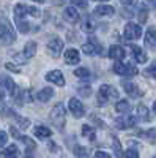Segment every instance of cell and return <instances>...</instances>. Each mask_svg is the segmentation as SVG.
<instances>
[{
	"label": "cell",
	"instance_id": "cell-1",
	"mask_svg": "<svg viewBox=\"0 0 156 158\" xmlns=\"http://www.w3.org/2000/svg\"><path fill=\"white\" fill-rule=\"evenodd\" d=\"M16 41V30L6 18L0 19V43L2 44H13Z\"/></svg>",
	"mask_w": 156,
	"mask_h": 158
},
{
	"label": "cell",
	"instance_id": "cell-2",
	"mask_svg": "<svg viewBox=\"0 0 156 158\" xmlns=\"http://www.w3.org/2000/svg\"><path fill=\"white\" fill-rule=\"evenodd\" d=\"M118 100V90L114 85L102 84L98 90V106H104L109 101H117Z\"/></svg>",
	"mask_w": 156,
	"mask_h": 158
},
{
	"label": "cell",
	"instance_id": "cell-3",
	"mask_svg": "<svg viewBox=\"0 0 156 158\" xmlns=\"http://www.w3.org/2000/svg\"><path fill=\"white\" fill-rule=\"evenodd\" d=\"M49 117H50L52 125H54L55 128H58V130H63V128H65V122H66V112H65V106H63L62 103L55 104V106L52 108Z\"/></svg>",
	"mask_w": 156,
	"mask_h": 158
},
{
	"label": "cell",
	"instance_id": "cell-4",
	"mask_svg": "<svg viewBox=\"0 0 156 158\" xmlns=\"http://www.w3.org/2000/svg\"><path fill=\"white\" fill-rule=\"evenodd\" d=\"M33 16V18H40V10H38L36 6H29L25 3H18L14 6V18H24V16Z\"/></svg>",
	"mask_w": 156,
	"mask_h": 158
},
{
	"label": "cell",
	"instance_id": "cell-5",
	"mask_svg": "<svg viewBox=\"0 0 156 158\" xmlns=\"http://www.w3.org/2000/svg\"><path fill=\"white\" fill-rule=\"evenodd\" d=\"M123 33H125V38L126 40H131V41H134V40H139L142 36V27L140 24H136V22H128L125 25L123 29Z\"/></svg>",
	"mask_w": 156,
	"mask_h": 158
},
{
	"label": "cell",
	"instance_id": "cell-6",
	"mask_svg": "<svg viewBox=\"0 0 156 158\" xmlns=\"http://www.w3.org/2000/svg\"><path fill=\"white\" fill-rule=\"evenodd\" d=\"M114 71L117 74H120V76H129V77L136 76L139 73L134 65H131V63H122V62H117L114 65Z\"/></svg>",
	"mask_w": 156,
	"mask_h": 158
},
{
	"label": "cell",
	"instance_id": "cell-7",
	"mask_svg": "<svg viewBox=\"0 0 156 158\" xmlns=\"http://www.w3.org/2000/svg\"><path fill=\"white\" fill-rule=\"evenodd\" d=\"M68 109L70 112L73 114V117L76 118H81L84 114H85V109H84V104L79 98H70L68 101Z\"/></svg>",
	"mask_w": 156,
	"mask_h": 158
},
{
	"label": "cell",
	"instance_id": "cell-8",
	"mask_svg": "<svg viewBox=\"0 0 156 158\" xmlns=\"http://www.w3.org/2000/svg\"><path fill=\"white\" fill-rule=\"evenodd\" d=\"M82 52L87 56H95V54H99L101 52V44L98 43V40H95L93 36L88 40V43L82 44Z\"/></svg>",
	"mask_w": 156,
	"mask_h": 158
},
{
	"label": "cell",
	"instance_id": "cell-9",
	"mask_svg": "<svg viewBox=\"0 0 156 158\" xmlns=\"http://www.w3.org/2000/svg\"><path fill=\"white\" fill-rule=\"evenodd\" d=\"M46 81L52 82V84H55L58 87H63L65 85V76L60 70H52L46 74Z\"/></svg>",
	"mask_w": 156,
	"mask_h": 158
},
{
	"label": "cell",
	"instance_id": "cell-10",
	"mask_svg": "<svg viewBox=\"0 0 156 158\" xmlns=\"http://www.w3.org/2000/svg\"><path fill=\"white\" fill-rule=\"evenodd\" d=\"M136 125V117L133 115H126V117H117L115 118V127L118 130H126V128H133Z\"/></svg>",
	"mask_w": 156,
	"mask_h": 158
},
{
	"label": "cell",
	"instance_id": "cell-11",
	"mask_svg": "<svg viewBox=\"0 0 156 158\" xmlns=\"http://www.w3.org/2000/svg\"><path fill=\"white\" fill-rule=\"evenodd\" d=\"M47 51L50 52L52 57H58L62 54V51H63V41H62L60 38L50 40V41L47 43Z\"/></svg>",
	"mask_w": 156,
	"mask_h": 158
},
{
	"label": "cell",
	"instance_id": "cell-12",
	"mask_svg": "<svg viewBox=\"0 0 156 158\" xmlns=\"http://www.w3.org/2000/svg\"><path fill=\"white\" fill-rule=\"evenodd\" d=\"M63 19L70 24H77L81 21V16H79V13H77V10L74 6H68L63 11Z\"/></svg>",
	"mask_w": 156,
	"mask_h": 158
},
{
	"label": "cell",
	"instance_id": "cell-13",
	"mask_svg": "<svg viewBox=\"0 0 156 158\" xmlns=\"http://www.w3.org/2000/svg\"><path fill=\"white\" fill-rule=\"evenodd\" d=\"M123 89L131 98H140L142 95H144V92H142L139 89V85L134 84V82H123Z\"/></svg>",
	"mask_w": 156,
	"mask_h": 158
},
{
	"label": "cell",
	"instance_id": "cell-14",
	"mask_svg": "<svg viewBox=\"0 0 156 158\" xmlns=\"http://www.w3.org/2000/svg\"><path fill=\"white\" fill-rule=\"evenodd\" d=\"M65 62H66L68 65H77V63L81 62V54H79V51L74 49V48L66 49V52H65Z\"/></svg>",
	"mask_w": 156,
	"mask_h": 158
},
{
	"label": "cell",
	"instance_id": "cell-15",
	"mask_svg": "<svg viewBox=\"0 0 156 158\" xmlns=\"http://www.w3.org/2000/svg\"><path fill=\"white\" fill-rule=\"evenodd\" d=\"M19 156V149L16 144H10L8 147H5L0 152V158H18Z\"/></svg>",
	"mask_w": 156,
	"mask_h": 158
},
{
	"label": "cell",
	"instance_id": "cell-16",
	"mask_svg": "<svg viewBox=\"0 0 156 158\" xmlns=\"http://www.w3.org/2000/svg\"><path fill=\"white\" fill-rule=\"evenodd\" d=\"M145 44L148 49L151 51H156V30L153 27L147 29V33H145Z\"/></svg>",
	"mask_w": 156,
	"mask_h": 158
},
{
	"label": "cell",
	"instance_id": "cell-17",
	"mask_svg": "<svg viewBox=\"0 0 156 158\" xmlns=\"http://www.w3.org/2000/svg\"><path fill=\"white\" fill-rule=\"evenodd\" d=\"M109 57L114 59V60H117V62L123 60V57H125V49H123L122 46H118V44L110 46V48H109Z\"/></svg>",
	"mask_w": 156,
	"mask_h": 158
},
{
	"label": "cell",
	"instance_id": "cell-18",
	"mask_svg": "<svg viewBox=\"0 0 156 158\" xmlns=\"http://www.w3.org/2000/svg\"><path fill=\"white\" fill-rule=\"evenodd\" d=\"M129 48H131L133 57H134V60H136L137 63H145V62H147V54H145V52L142 51L139 46H136V44H131Z\"/></svg>",
	"mask_w": 156,
	"mask_h": 158
},
{
	"label": "cell",
	"instance_id": "cell-19",
	"mask_svg": "<svg viewBox=\"0 0 156 158\" xmlns=\"http://www.w3.org/2000/svg\"><path fill=\"white\" fill-rule=\"evenodd\" d=\"M93 13L96 16H114V13H115V8L110 6V5H98Z\"/></svg>",
	"mask_w": 156,
	"mask_h": 158
},
{
	"label": "cell",
	"instance_id": "cell-20",
	"mask_svg": "<svg viewBox=\"0 0 156 158\" xmlns=\"http://www.w3.org/2000/svg\"><path fill=\"white\" fill-rule=\"evenodd\" d=\"M2 82H3V87H5V90H6V94H10L11 97L16 94L18 87H16L14 81H13L11 77H8V76H2Z\"/></svg>",
	"mask_w": 156,
	"mask_h": 158
},
{
	"label": "cell",
	"instance_id": "cell-21",
	"mask_svg": "<svg viewBox=\"0 0 156 158\" xmlns=\"http://www.w3.org/2000/svg\"><path fill=\"white\" fill-rule=\"evenodd\" d=\"M52 97H54V89H50V87L41 89L40 92H38V95H36V98L40 100L41 103H47Z\"/></svg>",
	"mask_w": 156,
	"mask_h": 158
},
{
	"label": "cell",
	"instance_id": "cell-22",
	"mask_svg": "<svg viewBox=\"0 0 156 158\" xmlns=\"http://www.w3.org/2000/svg\"><path fill=\"white\" fill-rule=\"evenodd\" d=\"M33 133H35L36 138H40V139H47V138L52 136V131H50L47 127H44V125H38V127H35Z\"/></svg>",
	"mask_w": 156,
	"mask_h": 158
},
{
	"label": "cell",
	"instance_id": "cell-23",
	"mask_svg": "<svg viewBox=\"0 0 156 158\" xmlns=\"http://www.w3.org/2000/svg\"><path fill=\"white\" fill-rule=\"evenodd\" d=\"M24 59H32L36 54V43L35 41H27V44L24 46Z\"/></svg>",
	"mask_w": 156,
	"mask_h": 158
},
{
	"label": "cell",
	"instance_id": "cell-24",
	"mask_svg": "<svg viewBox=\"0 0 156 158\" xmlns=\"http://www.w3.org/2000/svg\"><path fill=\"white\" fill-rule=\"evenodd\" d=\"M115 111L118 114H128L129 111H131V104H129L128 100H118L115 104Z\"/></svg>",
	"mask_w": 156,
	"mask_h": 158
},
{
	"label": "cell",
	"instance_id": "cell-25",
	"mask_svg": "<svg viewBox=\"0 0 156 158\" xmlns=\"http://www.w3.org/2000/svg\"><path fill=\"white\" fill-rule=\"evenodd\" d=\"M16 19V29L21 33H29L30 32V24L27 21H24V18H14Z\"/></svg>",
	"mask_w": 156,
	"mask_h": 158
},
{
	"label": "cell",
	"instance_id": "cell-26",
	"mask_svg": "<svg viewBox=\"0 0 156 158\" xmlns=\"http://www.w3.org/2000/svg\"><path fill=\"white\" fill-rule=\"evenodd\" d=\"M137 117L142 118L144 122H150V111L145 104H139L137 106Z\"/></svg>",
	"mask_w": 156,
	"mask_h": 158
},
{
	"label": "cell",
	"instance_id": "cell-27",
	"mask_svg": "<svg viewBox=\"0 0 156 158\" xmlns=\"http://www.w3.org/2000/svg\"><path fill=\"white\" fill-rule=\"evenodd\" d=\"M140 136L144 138L147 142H150V144H156V128H150L147 131H142Z\"/></svg>",
	"mask_w": 156,
	"mask_h": 158
},
{
	"label": "cell",
	"instance_id": "cell-28",
	"mask_svg": "<svg viewBox=\"0 0 156 158\" xmlns=\"http://www.w3.org/2000/svg\"><path fill=\"white\" fill-rule=\"evenodd\" d=\"M95 22H93V19L90 18V16H87V18H84V21H82V30L84 32H88V33H92L93 30H95Z\"/></svg>",
	"mask_w": 156,
	"mask_h": 158
},
{
	"label": "cell",
	"instance_id": "cell-29",
	"mask_svg": "<svg viewBox=\"0 0 156 158\" xmlns=\"http://www.w3.org/2000/svg\"><path fill=\"white\" fill-rule=\"evenodd\" d=\"M13 118L18 122V125L21 127V130H25V128H29L30 127V120L29 118H25V117H22V115H19V114H13Z\"/></svg>",
	"mask_w": 156,
	"mask_h": 158
},
{
	"label": "cell",
	"instance_id": "cell-30",
	"mask_svg": "<svg viewBox=\"0 0 156 158\" xmlns=\"http://www.w3.org/2000/svg\"><path fill=\"white\" fill-rule=\"evenodd\" d=\"M112 149H114L115 155L118 156V158H122V156H123V150H122V142L118 141V138H117V136H112Z\"/></svg>",
	"mask_w": 156,
	"mask_h": 158
},
{
	"label": "cell",
	"instance_id": "cell-31",
	"mask_svg": "<svg viewBox=\"0 0 156 158\" xmlns=\"http://www.w3.org/2000/svg\"><path fill=\"white\" fill-rule=\"evenodd\" d=\"M74 155L77 158H88V149L82 146H76L74 147Z\"/></svg>",
	"mask_w": 156,
	"mask_h": 158
},
{
	"label": "cell",
	"instance_id": "cell-32",
	"mask_svg": "<svg viewBox=\"0 0 156 158\" xmlns=\"http://www.w3.org/2000/svg\"><path fill=\"white\" fill-rule=\"evenodd\" d=\"M82 135L87 136L90 141H95V139H96V138H95V130L90 127V125H84V127H82Z\"/></svg>",
	"mask_w": 156,
	"mask_h": 158
},
{
	"label": "cell",
	"instance_id": "cell-33",
	"mask_svg": "<svg viewBox=\"0 0 156 158\" xmlns=\"http://www.w3.org/2000/svg\"><path fill=\"white\" fill-rule=\"evenodd\" d=\"M74 76L81 77V79H87V77L90 76V71H88L87 68L81 67V68H76V70H74Z\"/></svg>",
	"mask_w": 156,
	"mask_h": 158
},
{
	"label": "cell",
	"instance_id": "cell-34",
	"mask_svg": "<svg viewBox=\"0 0 156 158\" xmlns=\"http://www.w3.org/2000/svg\"><path fill=\"white\" fill-rule=\"evenodd\" d=\"M77 92H79L81 97H85V98L92 95V89H90L88 85H79L77 87Z\"/></svg>",
	"mask_w": 156,
	"mask_h": 158
},
{
	"label": "cell",
	"instance_id": "cell-35",
	"mask_svg": "<svg viewBox=\"0 0 156 158\" xmlns=\"http://www.w3.org/2000/svg\"><path fill=\"white\" fill-rule=\"evenodd\" d=\"M145 74L150 76V77H153V79H156V62H153L151 67H148V68L145 70Z\"/></svg>",
	"mask_w": 156,
	"mask_h": 158
},
{
	"label": "cell",
	"instance_id": "cell-36",
	"mask_svg": "<svg viewBox=\"0 0 156 158\" xmlns=\"http://www.w3.org/2000/svg\"><path fill=\"white\" fill-rule=\"evenodd\" d=\"M123 158H139V152L136 149H128L123 153Z\"/></svg>",
	"mask_w": 156,
	"mask_h": 158
},
{
	"label": "cell",
	"instance_id": "cell-37",
	"mask_svg": "<svg viewBox=\"0 0 156 158\" xmlns=\"http://www.w3.org/2000/svg\"><path fill=\"white\" fill-rule=\"evenodd\" d=\"M70 3H71V6H77V8H82V10L87 8L85 0H70Z\"/></svg>",
	"mask_w": 156,
	"mask_h": 158
},
{
	"label": "cell",
	"instance_id": "cell-38",
	"mask_svg": "<svg viewBox=\"0 0 156 158\" xmlns=\"http://www.w3.org/2000/svg\"><path fill=\"white\" fill-rule=\"evenodd\" d=\"M147 19H148V13H147L145 8H142V10L139 11V22H140V24H145Z\"/></svg>",
	"mask_w": 156,
	"mask_h": 158
},
{
	"label": "cell",
	"instance_id": "cell-39",
	"mask_svg": "<svg viewBox=\"0 0 156 158\" xmlns=\"http://www.w3.org/2000/svg\"><path fill=\"white\" fill-rule=\"evenodd\" d=\"M5 68L8 70V71H13V73H21V68H18L14 63H11V62H6L5 63Z\"/></svg>",
	"mask_w": 156,
	"mask_h": 158
},
{
	"label": "cell",
	"instance_id": "cell-40",
	"mask_svg": "<svg viewBox=\"0 0 156 158\" xmlns=\"http://www.w3.org/2000/svg\"><path fill=\"white\" fill-rule=\"evenodd\" d=\"M6 142H8V135L5 131H0V147H3Z\"/></svg>",
	"mask_w": 156,
	"mask_h": 158
},
{
	"label": "cell",
	"instance_id": "cell-41",
	"mask_svg": "<svg viewBox=\"0 0 156 158\" xmlns=\"http://www.w3.org/2000/svg\"><path fill=\"white\" fill-rule=\"evenodd\" d=\"M93 158H110V155H109L107 152L98 150V152H95V156H93Z\"/></svg>",
	"mask_w": 156,
	"mask_h": 158
},
{
	"label": "cell",
	"instance_id": "cell-42",
	"mask_svg": "<svg viewBox=\"0 0 156 158\" xmlns=\"http://www.w3.org/2000/svg\"><path fill=\"white\" fill-rule=\"evenodd\" d=\"M10 131H11L13 138H16V139H19V138H21V133H19V131H18L14 127H11V128H10Z\"/></svg>",
	"mask_w": 156,
	"mask_h": 158
},
{
	"label": "cell",
	"instance_id": "cell-43",
	"mask_svg": "<svg viewBox=\"0 0 156 158\" xmlns=\"http://www.w3.org/2000/svg\"><path fill=\"white\" fill-rule=\"evenodd\" d=\"M122 15H125L123 18H131V16H134V13H133L131 10H125V8H123V10H122Z\"/></svg>",
	"mask_w": 156,
	"mask_h": 158
},
{
	"label": "cell",
	"instance_id": "cell-44",
	"mask_svg": "<svg viewBox=\"0 0 156 158\" xmlns=\"http://www.w3.org/2000/svg\"><path fill=\"white\" fill-rule=\"evenodd\" d=\"M134 0H122V3H125V5H129V3H133Z\"/></svg>",
	"mask_w": 156,
	"mask_h": 158
},
{
	"label": "cell",
	"instance_id": "cell-45",
	"mask_svg": "<svg viewBox=\"0 0 156 158\" xmlns=\"http://www.w3.org/2000/svg\"><path fill=\"white\" fill-rule=\"evenodd\" d=\"M153 111H154V114H156V100H154V103H153Z\"/></svg>",
	"mask_w": 156,
	"mask_h": 158
},
{
	"label": "cell",
	"instance_id": "cell-46",
	"mask_svg": "<svg viewBox=\"0 0 156 158\" xmlns=\"http://www.w3.org/2000/svg\"><path fill=\"white\" fill-rule=\"evenodd\" d=\"M33 2H36V3H43L44 0H33Z\"/></svg>",
	"mask_w": 156,
	"mask_h": 158
},
{
	"label": "cell",
	"instance_id": "cell-47",
	"mask_svg": "<svg viewBox=\"0 0 156 158\" xmlns=\"http://www.w3.org/2000/svg\"><path fill=\"white\" fill-rule=\"evenodd\" d=\"M54 3H58V5H60V3H62V0H54Z\"/></svg>",
	"mask_w": 156,
	"mask_h": 158
},
{
	"label": "cell",
	"instance_id": "cell-48",
	"mask_svg": "<svg viewBox=\"0 0 156 158\" xmlns=\"http://www.w3.org/2000/svg\"><path fill=\"white\" fill-rule=\"evenodd\" d=\"M98 2H109V0H98Z\"/></svg>",
	"mask_w": 156,
	"mask_h": 158
}]
</instances>
